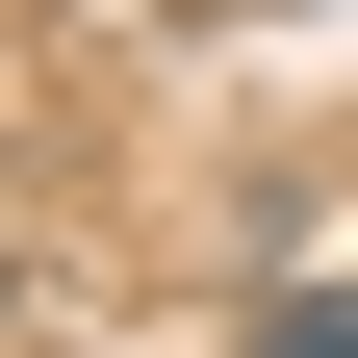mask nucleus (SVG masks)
<instances>
[{"instance_id":"nucleus-1","label":"nucleus","mask_w":358,"mask_h":358,"mask_svg":"<svg viewBox=\"0 0 358 358\" xmlns=\"http://www.w3.org/2000/svg\"><path fill=\"white\" fill-rule=\"evenodd\" d=\"M256 358H358V282H282V307H256Z\"/></svg>"}]
</instances>
